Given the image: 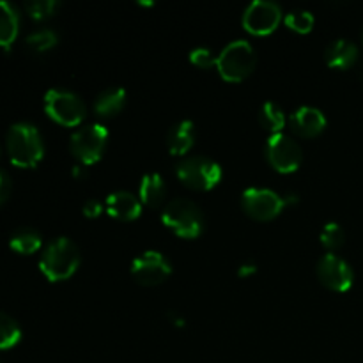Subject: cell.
Returning <instances> with one entry per match:
<instances>
[{
	"label": "cell",
	"mask_w": 363,
	"mask_h": 363,
	"mask_svg": "<svg viewBox=\"0 0 363 363\" xmlns=\"http://www.w3.org/2000/svg\"><path fill=\"white\" fill-rule=\"evenodd\" d=\"M6 149L11 163L20 169H34L45 156L41 133L30 123H16L7 130Z\"/></svg>",
	"instance_id": "cell-1"
},
{
	"label": "cell",
	"mask_w": 363,
	"mask_h": 363,
	"mask_svg": "<svg viewBox=\"0 0 363 363\" xmlns=\"http://www.w3.org/2000/svg\"><path fill=\"white\" fill-rule=\"evenodd\" d=\"M80 266V250L69 238L50 241L39 259V269L50 282H60L74 275Z\"/></svg>",
	"instance_id": "cell-2"
},
{
	"label": "cell",
	"mask_w": 363,
	"mask_h": 363,
	"mask_svg": "<svg viewBox=\"0 0 363 363\" xmlns=\"http://www.w3.org/2000/svg\"><path fill=\"white\" fill-rule=\"evenodd\" d=\"M162 222L169 227L174 234L184 240L199 238L204 230V215L202 209L195 202L188 199H172L163 208Z\"/></svg>",
	"instance_id": "cell-3"
},
{
	"label": "cell",
	"mask_w": 363,
	"mask_h": 363,
	"mask_svg": "<svg viewBox=\"0 0 363 363\" xmlns=\"http://www.w3.org/2000/svg\"><path fill=\"white\" fill-rule=\"evenodd\" d=\"M255 50L245 39L233 41L220 52L216 59V67H218L220 77L225 82H241L250 77L252 71L255 69Z\"/></svg>",
	"instance_id": "cell-4"
},
{
	"label": "cell",
	"mask_w": 363,
	"mask_h": 363,
	"mask_svg": "<svg viewBox=\"0 0 363 363\" xmlns=\"http://www.w3.org/2000/svg\"><path fill=\"white\" fill-rule=\"evenodd\" d=\"M176 174L181 183L190 190L208 191L222 179V169L216 162L206 156H190L176 165Z\"/></svg>",
	"instance_id": "cell-5"
},
{
	"label": "cell",
	"mask_w": 363,
	"mask_h": 363,
	"mask_svg": "<svg viewBox=\"0 0 363 363\" xmlns=\"http://www.w3.org/2000/svg\"><path fill=\"white\" fill-rule=\"evenodd\" d=\"M45 112L55 123L73 128L85 119L87 108L80 96L74 92L66 89H50L45 94Z\"/></svg>",
	"instance_id": "cell-6"
},
{
	"label": "cell",
	"mask_w": 363,
	"mask_h": 363,
	"mask_svg": "<svg viewBox=\"0 0 363 363\" xmlns=\"http://www.w3.org/2000/svg\"><path fill=\"white\" fill-rule=\"evenodd\" d=\"M106 140H108V130L103 124H91L71 135L69 151L80 165H92L105 152Z\"/></svg>",
	"instance_id": "cell-7"
},
{
	"label": "cell",
	"mask_w": 363,
	"mask_h": 363,
	"mask_svg": "<svg viewBox=\"0 0 363 363\" xmlns=\"http://www.w3.org/2000/svg\"><path fill=\"white\" fill-rule=\"evenodd\" d=\"M266 158L280 174L296 172L303 162V151L293 137L286 133L272 135L266 142Z\"/></svg>",
	"instance_id": "cell-8"
},
{
	"label": "cell",
	"mask_w": 363,
	"mask_h": 363,
	"mask_svg": "<svg viewBox=\"0 0 363 363\" xmlns=\"http://www.w3.org/2000/svg\"><path fill=\"white\" fill-rule=\"evenodd\" d=\"M284 199L266 188H248L241 195V208L250 218L257 222H269L277 218L284 209Z\"/></svg>",
	"instance_id": "cell-9"
},
{
	"label": "cell",
	"mask_w": 363,
	"mask_h": 363,
	"mask_svg": "<svg viewBox=\"0 0 363 363\" xmlns=\"http://www.w3.org/2000/svg\"><path fill=\"white\" fill-rule=\"evenodd\" d=\"M170 273H172L170 262L167 261L165 255L155 250L140 254L131 264V277L144 287L160 286L169 279Z\"/></svg>",
	"instance_id": "cell-10"
},
{
	"label": "cell",
	"mask_w": 363,
	"mask_h": 363,
	"mask_svg": "<svg viewBox=\"0 0 363 363\" xmlns=\"http://www.w3.org/2000/svg\"><path fill=\"white\" fill-rule=\"evenodd\" d=\"M282 20V9L277 2L255 0L245 9L243 27L254 35H268L279 27Z\"/></svg>",
	"instance_id": "cell-11"
},
{
	"label": "cell",
	"mask_w": 363,
	"mask_h": 363,
	"mask_svg": "<svg viewBox=\"0 0 363 363\" xmlns=\"http://www.w3.org/2000/svg\"><path fill=\"white\" fill-rule=\"evenodd\" d=\"M315 273H318L319 282L328 287L330 291H335V293H346L353 286V269L344 259H340L335 254L323 255L318 261Z\"/></svg>",
	"instance_id": "cell-12"
},
{
	"label": "cell",
	"mask_w": 363,
	"mask_h": 363,
	"mask_svg": "<svg viewBox=\"0 0 363 363\" xmlns=\"http://www.w3.org/2000/svg\"><path fill=\"white\" fill-rule=\"evenodd\" d=\"M289 128L293 133H296L301 138H314L326 128L325 113L314 106H301L296 112L291 113Z\"/></svg>",
	"instance_id": "cell-13"
},
{
	"label": "cell",
	"mask_w": 363,
	"mask_h": 363,
	"mask_svg": "<svg viewBox=\"0 0 363 363\" xmlns=\"http://www.w3.org/2000/svg\"><path fill=\"white\" fill-rule=\"evenodd\" d=\"M106 211L121 222H133L140 216L142 202L130 191H116L106 197Z\"/></svg>",
	"instance_id": "cell-14"
},
{
	"label": "cell",
	"mask_w": 363,
	"mask_h": 363,
	"mask_svg": "<svg viewBox=\"0 0 363 363\" xmlns=\"http://www.w3.org/2000/svg\"><path fill=\"white\" fill-rule=\"evenodd\" d=\"M325 60L330 67L335 69H350L358 60V48L350 39L332 41L325 50Z\"/></svg>",
	"instance_id": "cell-15"
},
{
	"label": "cell",
	"mask_w": 363,
	"mask_h": 363,
	"mask_svg": "<svg viewBox=\"0 0 363 363\" xmlns=\"http://www.w3.org/2000/svg\"><path fill=\"white\" fill-rule=\"evenodd\" d=\"M20 30V14L14 4L0 0V48L9 50Z\"/></svg>",
	"instance_id": "cell-16"
},
{
	"label": "cell",
	"mask_w": 363,
	"mask_h": 363,
	"mask_svg": "<svg viewBox=\"0 0 363 363\" xmlns=\"http://www.w3.org/2000/svg\"><path fill=\"white\" fill-rule=\"evenodd\" d=\"M195 142V124L191 121H179L167 135V145L174 156L186 155Z\"/></svg>",
	"instance_id": "cell-17"
},
{
	"label": "cell",
	"mask_w": 363,
	"mask_h": 363,
	"mask_svg": "<svg viewBox=\"0 0 363 363\" xmlns=\"http://www.w3.org/2000/svg\"><path fill=\"white\" fill-rule=\"evenodd\" d=\"M126 106V91L123 87H108L98 94L94 101L96 116L101 119L117 116Z\"/></svg>",
	"instance_id": "cell-18"
},
{
	"label": "cell",
	"mask_w": 363,
	"mask_h": 363,
	"mask_svg": "<svg viewBox=\"0 0 363 363\" xmlns=\"http://www.w3.org/2000/svg\"><path fill=\"white\" fill-rule=\"evenodd\" d=\"M165 181L160 174H145L140 181V202L147 208H158L165 201Z\"/></svg>",
	"instance_id": "cell-19"
},
{
	"label": "cell",
	"mask_w": 363,
	"mask_h": 363,
	"mask_svg": "<svg viewBox=\"0 0 363 363\" xmlns=\"http://www.w3.org/2000/svg\"><path fill=\"white\" fill-rule=\"evenodd\" d=\"M43 245L41 234L32 227H20L11 234L9 247L20 255H30L38 252Z\"/></svg>",
	"instance_id": "cell-20"
},
{
	"label": "cell",
	"mask_w": 363,
	"mask_h": 363,
	"mask_svg": "<svg viewBox=\"0 0 363 363\" xmlns=\"http://www.w3.org/2000/svg\"><path fill=\"white\" fill-rule=\"evenodd\" d=\"M259 124H261L266 131H272L273 135L282 133L284 126H286L284 110L273 101L264 103V105L261 106V110H259Z\"/></svg>",
	"instance_id": "cell-21"
},
{
	"label": "cell",
	"mask_w": 363,
	"mask_h": 363,
	"mask_svg": "<svg viewBox=\"0 0 363 363\" xmlns=\"http://www.w3.org/2000/svg\"><path fill=\"white\" fill-rule=\"evenodd\" d=\"M21 339V328L16 319L6 312H0V350H11Z\"/></svg>",
	"instance_id": "cell-22"
},
{
	"label": "cell",
	"mask_w": 363,
	"mask_h": 363,
	"mask_svg": "<svg viewBox=\"0 0 363 363\" xmlns=\"http://www.w3.org/2000/svg\"><path fill=\"white\" fill-rule=\"evenodd\" d=\"M25 45H27V48L30 52L43 53L57 45V34L53 30H50V28H41V30H35L30 35H27Z\"/></svg>",
	"instance_id": "cell-23"
},
{
	"label": "cell",
	"mask_w": 363,
	"mask_h": 363,
	"mask_svg": "<svg viewBox=\"0 0 363 363\" xmlns=\"http://www.w3.org/2000/svg\"><path fill=\"white\" fill-rule=\"evenodd\" d=\"M60 4L57 0H30L25 4V11L35 21H43L52 18L57 13Z\"/></svg>",
	"instance_id": "cell-24"
},
{
	"label": "cell",
	"mask_w": 363,
	"mask_h": 363,
	"mask_svg": "<svg viewBox=\"0 0 363 363\" xmlns=\"http://www.w3.org/2000/svg\"><path fill=\"white\" fill-rule=\"evenodd\" d=\"M286 25L291 30L298 32V34H307L314 27V16H312V13L303 9L291 11L286 16Z\"/></svg>",
	"instance_id": "cell-25"
},
{
	"label": "cell",
	"mask_w": 363,
	"mask_h": 363,
	"mask_svg": "<svg viewBox=\"0 0 363 363\" xmlns=\"http://www.w3.org/2000/svg\"><path fill=\"white\" fill-rule=\"evenodd\" d=\"M346 241V234H344V229L335 222H330L323 227L321 230V243L323 247L328 248V250H337L340 248Z\"/></svg>",
	"instance_id": "cell-26"
},
{
	"label": "cell",
	"mask_w": 363,
	"mask_h": 363,
	"mask_svg": "<svg viewBox=\"0 0 363 363\" xmlns=\"http://www.w3.org/2000/svg\"><path fill=\"white\" fill-rule=\"evenodd\" d=\"M216 59L215 53L208 48H195L194 52L190 53V60L194 66L201 67V69H209V67L216 66Z\"/></svg>",
	"instance_id": "cell-27"
},
{
	"label": "cell",
	"mask_w": 363,
	"mask_h": 363,
	"mask_svg": "<svg viewBox=\"0 0 363 363\" xmlns=\"http://www.w3.org/2000/svg\"><path fill=\"white\" fill-rule=\"evenodd\" d=\"M11 190H13V181H11L9 174L0 169V206L9 199Z\"/></svg>",
	"instance_id": "cell-28"
},
{
	"label": "cell",
	"mask_w": 363,
	"mask_h": 363,
	"mask_svg": "<svg viewBox=\"0 0 363 363\" xmlns=\"http://www.w3.org/2000/svg\"><path fill=\"white\" fill-rule=\"evenodd\" d=\"M82 211H84V215L87 218H98L103 211V206L98 201H94V199H89L84 204V208H82Z\"/></svg>",
	"instance_id": "cell-29"
},
{
	"label": "cell",
	"mask_w": 363,
	"mask_h": 363,
	"mask_svg": "<svg viewBox=\"0 0 363 363\" xmlns=\"http://www.w3.org/2000/svg\"><path fill=\"white\" fill-rule=\"evenodd\" d=\"M255 272H257V266H255L254 262H245V264H241L240 269H238V275H240L241 279H245V277L254 275Z\"/></svg>",
	"instance_id": "cell-30"
},
{
	"label": "cell",
	"mask_w": 363,
	"mask_h": 363,
	"mask_svg": "<svg viewBox=\"0 0 363 363\" xmlns=\"http://www.w3.org/2000/svg\"><path fill=\"white\" fill-rule=\"evenodd\" d=\"M167 318H169L170 321L174 323V326H177V328H183V326H184V319L179 318V315H177L174 311H170L169 314H167Z\"/></svg>",
	"instance_id": "cell-31"
},
{
	"label": "cell",
	"mask_w": 363,
	"mask_h": 363,
	"mask_svg": "<svg viewBox=\"0 0 363 363\" xmlns=\"http://www.w3.org/2000/svg\"><path fill=\"white\" fill-rule=\"evenodd\" d=\"M71 174H73V177H77V179H84V177H87V169H85V165H77Z\"/></svg>",
	"instance_id": "cell-32"
},
{
	"label": "cell",
	"mask_w": 363,
	"mask_h": 363,
	"mask_svg": "<svg viewBox=\"0 0 363 363\" xmlns=\"http://www.w3.org/2000/svg\"><path fill=\"white\" fill-rule=\"evenodd\" d=\"M0 156H2V145H0Z\"/></svg>",
	"instance_id": "cell-33"
},
{
	"label": "cell",
	"mask_w": 363,
	"mask_h": 363,
	"mask_svg": "<svg viewBox=\"0 0 363 363\" xmlns=\"http://www.w3.org/2000/svg\"><path fill=\"white\" fill-rule=\"evenodd\" d=\"M362 43H363V30H362Z\"/></svg>",
	"instance_id": "cell-34"
}]
</instances>
